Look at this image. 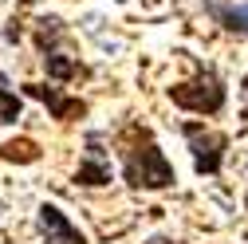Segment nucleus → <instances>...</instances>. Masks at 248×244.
<instances>
[{
    "label": "nucleus",
    "mask_w": 248,
    "mask_h": 244,
    "mask_svg": "<svg viewBox=\"0 0 248 244\" xmlns=\"http://www.w3.org/2000/svg\"><path fill=\"white\" fill-rule=\"evenodd\" d=\"M75 181H79V185H107V181H110V158L99 150V142H95V138L87 142V158L79 162Z\"/></svg>",
    "instance_id": "423d86ee"
},
{
    "label": "nucleus",
    "mask_w": 248,
    "mask_h": 244,
    "mask_svg": "<svg viewBox=\"0 0 248 244\" xmlns=\"http://www.w3.org/2000/svg\"><path fill=\"white\" fill-rule=\"evenodd\" d=\"M240 91H244V95H248V75H244V79H240Z\"/></svg>",
    "instance_id": "9b49d317"
},
{
    "label": "nucleus",
    "mask_w": 248,
    "mask_h": 244,
    "mask_svg": "<svg viewBox=\"0 0 248 244\" xmlns=\"http://www.w3.org/2000/svg\"><path fill=\"white\" fill-rule=\"evenodd\" d=\"M122 173L134 189H166L177 181L170 158L162 154V146L154 142L146 130H134V146L126 150V158H122Z\"/></svg>",
    "instance_id": "f257e3e1"
},
{
    "label": "nucleus",
    "mask_w": 248,
    "mask_h": 244,
    "mask_svg": "<svg viewBox=\"0 0 248 244\" xmlns=\"http://www.w3.org/2000/svg\"><path fill=\"white\" fill-rule=\"evenodd\" d=\"M40 232H44L47 244H87V236H83L55 205H40Z\"/></svg>",
    "instance_id": "20e7f679"
},
{
    "label": "nucleus",
    "mask_w": 248,
    "mask_h": 244,
    "mask_svg": "<svg viewBox=\"0 0 248 244\" xmlns=\"http://www.w3.org/2000/svg\"><path fill=\"white\" fill-rule=\"evenodd\" d=\"M44 63H47V75L51 79H75V59H67V55H59V51H47L44 55Z\"/></svg>",
    "instance_id": "1a4fd4ad"
},
{
    "label": "nucleus",
    "mask_w": 248,
    "mask_h": 244,
    "mask_svg": "<svg viewBox=\"0 0 248 244\" xmlns=\"http://www.w3.org/2000/svg\"><path fill=\"white\" fill-rule=\"evenodd\" d=\"M24 114V103L12 95V91H0V126H4V122H16Z\"/></svg>",
    "instance_id": "9d476101"
},
{
    "label": "nucleus",
    "mask_w": 248,
    "mask_h": 244,
    "mask_svg": "<svg viewBox=\"0 0 248 244\" xmlns=\"http://www.w3.org/2000/svg\"><path fill=\"white\" fill-rule=\"evenodd\" d=\"M181 130H185V138H189V150H193V166H197V173L217 177V173H221V162H225V134L205 130L201 122H185Z\"/></svg>",
    "instance_id": "7ed1b4c3"
},
{
    "label": "nucleus",
    "mask_w": 248,
    "mask_h": 244,
    "mask_svg": "<svg viewBox=\"0 0 248 244\" xmlns=\"http://www.w3.org/2000/svg\"><path fill=\"white\" fill-rule=\"evenodd\" d=\"M0 158L4 162H40V150H36V142L20 138V142H4L0 146Z\"/></svg>",
    "instance_id": "6e6552de"
},
{
    "label": "nucleus",
    "mask_w": 248,
    "mask_h": 244,
    "mask_svg": "<svg viewBox=\"0 0 248 244\" xmlns=\"http://www.w3.org/2000/svg\"><path fill=\"white\" fill-rule=\"evenodd\" d=\"M217 20L225 24V32L244 36V32H248V4H229V8H217Z\"/></svg>",
    "instance_id": "0eeeda50"
},
{
    "label": "nucleus",
    "mask_w": 248,
    "mask_h": 244,
    "mask_svg": "<svg viewBox=\"0 0 248 244\" xmlns=\"http://www.w3.org/2000/svg\"><path fill=\"white\" fill-rule=\"evenodd\" d=\"M28 95L40 99V103H47V110H51L59 122H71V118L87 114V103H83V99H67V95H59V91L47 87V83H28Z\"/></svg>",
    "instance_id": "39448f33"
},
{
    "label": "nucleus",
    "mask_w": 248,
    "mask_h": 244,
    "mask_svg": "<svg viewBox=\"0 0 248 244\" xmlns=\"http://www.w3.org/2000/svg\"><path fill=\"white\" fill-rule=\"evenodd\" d=\"M170 99H173V107L193 110V114H221V107H225V87H221V79H217L213 71H201V75L189 79V83L170 87Z\"/></svg>",
    "instance_id": "f03ea898"
}]
</instances>
